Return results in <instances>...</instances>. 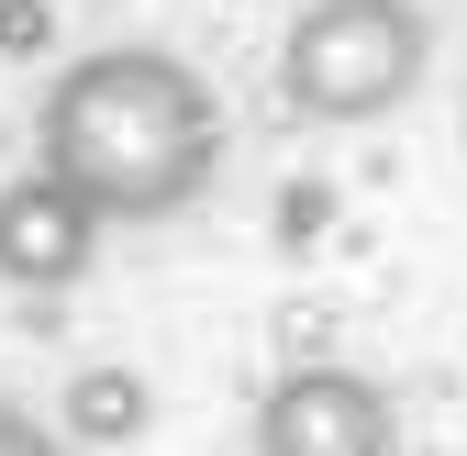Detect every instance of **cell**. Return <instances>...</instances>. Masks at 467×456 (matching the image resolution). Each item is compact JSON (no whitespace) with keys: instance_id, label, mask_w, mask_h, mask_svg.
<instances>
[{"instance_id":"cell-1","label":"cell","mask_w":467,"mask_h":456,"mask_svg":"<svg viewBox=\"0 0 467 456\" xmlns=\"http://www.w3.org/2000/svg\"><path fill=\"white\" fill-rule=\"evenodd\" d=\"M34 167L67 179L100 223H167L223 167V100L167 45L67 56L45 78V111H34Z\"/></svg>"},{"instance_id":"cell-2","label":"cell","mask_w":467,"mask_h":456,"mask_svg":"<svg viewBox=\"0 0 467 456\" xmlns=\"http://www.w3.org/2000/svg\"><path fill=\"white\" fill-rule=\"evenodd\" d=\"M423 12L412 0H301L278 34V100L301 123H379L423 89Z\"/></svg>"},{"instance_id":"cell-3","label":"cell","mask_w":467,"mask_h":456,"mask_svg":"<svg viewBox=\"0 0 467 456\" xmlns=\"http://www.w3.org/2000/svg\"><path fill=\"white\" fill-rule=\"evenodd\" d=\"M256 456H400V412H389V389L368 368H289L267 378V401H256Z\"/></svg>"},{"instance_id":"cell-4","label":"cell","mask_w":467,"mask_h":456,"mask_svg":"<svg viewBox=\"0 0 467 456\" xmlns=\"http://www.w3.org/2000/svg\"><path fill=\"white\" fill-rule=\"evenodd\" d=\"M111 223L67 190V179H45V167H23L12 190H0V278L12 290H78L89 256H100Z\"/></svg>"},{"instance_id":"cell-5","label":"cell","mask_w":467,"mask_h":456,"mask_svg":"<svg viewBox=\"0 0 467 456\" xmlns=\"http://www.w3.org/2000/svg\"><path fill=\"white\" fill-rule=\"evenodd\" d=\"M145 412H156V389L134 368H78L67 401H56V434H67V445H134Z\"/></svg>"},{"instance_id":"cell-6","label":"cell","mask_w":467,"mask_h":456,"mask_svg":"<svg viewBox=\"0 0 467 456\" xmlns=\"http://www.w3.org/2000/svg\"><path fill=\"white\" fill-rule=\"evenodd\" d=\"M323 223H334V190H323V179H289V190H278V245H312Z\"/></svg>"},{"instance_id":"cell-7","label":"cell","mask_w":467,"mask_h":456,"mask_svg":"<svg viewBox=\"0 0 467 456\" xmlns=\"http://www.w3.org/2000/svg\"><path fill=\"white\" fill-rule=\"evenodd\" d=\"M56 45V0H0V56H45Z\"/></svg>"},{"instance_id":"cell-8","label":"cell","mask_w":467,"mask_h":456,"mask_svg":"<svg viewBox=\"0 0 467 456\" xmlns=\"http://www.w3.org/2000/svg\"><path fill=\"white\" fill-rule=\"evenodd\" d=\"M0 456H78V445L56 434V423H34V412H12V401H0Z\"/></svg>"}]
</instances>
